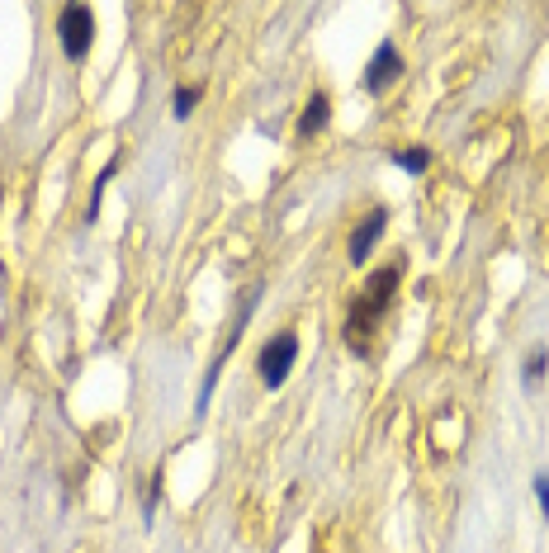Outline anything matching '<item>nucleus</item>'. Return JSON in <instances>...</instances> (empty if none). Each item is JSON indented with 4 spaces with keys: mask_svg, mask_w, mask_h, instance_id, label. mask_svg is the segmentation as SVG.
Returning a JSON list of instances; mask_svg holds the SVG:
<instances>
[{
    "mask_svg": "<svg viewBox=\"0 0 549 553\" xmlns=\"http://www.w3.org/2000/svg\"><path fill=\"white\" fill-rule=\"evenodd\" d=\"M403 270H407V260L403 256H393L389 265H379V270L365 279V289L351 298V312H346V327H341V341L351 355H370V341H374V331L379 322H384V312L393 308V298H398V284H403Z\"/></svg>",
    "mask_w": 549,
    "mask_h": 553,
    "instance_id": "f257e3e1",
    "label": "nucleus"
},
{
    "mask_svg": "<svg viewBox=\"0 0 549 553\" xmlns=\"http://www.w3.org/2000/svg\"><path fill=\"white\" fill-rule=\"evenodd\" d=\"M57 43L66 62H86L90 43H95V10L90 5H62L57 10Z\"/></svg>",
    "mask_w": 549,
    "mask_h": 553,
    "instance_id": "f03ea898",
    "label": "nucleus"
},
{
    "mask_svg": "<svg viewBox=\"0 0 549 553\" xmlns=\"http://www.w3.org/2000/svg\"><path fill=\"white\" fill-rule=\"evenodd\" d=\"M294 360H298V336L294 331H275V336L261 345V360H256V374H261L265 388H279V383L294 374Z\"/></svg>",
    "mask_w": 549,
    "mask_h": 553,
    "instance_id": "7ed1b4c3",
    "label": "nucleus"
},
{
    "mask_svg": "<svg viewBox=\"0 0 549 553\" xmlns=\"http://www.w3.org/2000/svg\"><path fill=\"white\" fill-rule=\"evenodd\" d=\"M256 303H261V284L252 294L242 298V312H237V322H232V331H227V341L219 345V355H213V364H209V379H204V388H199V412L213 402V388H219V379H223V364H227V355H232V345L242 341V327L252 322V312H256Z\"/></svg>",
    "mask_w": 549,
    "mask_h": 553,
    "instance_id": "20e7f679",
    "label": "nucleus"
},
{
    "mask_svg": "<svg viewBox=\"0 0 549 553\" xmlns=\"http://www.w3.org/2000/svg\"><path fill=\"white\" fill-rule=\"evenodd\" d=\"M398 76H403V53H398V43H389V38H384V43L374 47L370 66H365L360 86H365V95H384Z\"/></svg>",
    "mask_w": 549,
    "mask_h": 553,
    "instance_id": "39448f33",
    "label": "nucleus"
},
{
    "mask_svg": "<svg viewBox=\"0 0 549 553\" xmlns=\"http://www.w3.org/2000/svg\"><path fill=\"white\" fill-rule=\"evenodd\" d=\"M384 232H389V208L379 204V208H370V213H365L360 223H356V232H351V260H356V265H360V260H370Z\"/></svg>",
    "mask_w": 549,
    "mask_h": 553,
    "instance_id": "423d86ee",
    "label": "nucleus"
},
{
    "mask_svg": "<svg viewBox=\"0 0 549 553\" xmlns=\"http://www.w3.org/2000/svg\"><path fill=\"white\" fill-rule=\"evenodd\" d=\"M331 123V99H327V90H313L308 95V105H304V114H298V138H318V132Z\"/></svg>",
    "mask_w": 549,
    "mask_h": 553,
    "instance_id": "0eeeda50",
    "label": "nucleus"
},
{
    "mask_svg": "<svg viewBox=\"0 0 549 553\" xmlns=\"http://www.w3.org/2000/svg\"><path fill=\"white\" fill-rule=\"evenodd\" d=\"M119 161H124V157H109V161H105V171L95 175V184H90V208H86V223H95L99 208H105V190H109L114 171H119Z\"/></svg>",
    "mask_w": 549,
    "mask_h": 553,
    "instance_id": "6e6552de",
    "label": "nucleus"
},
{
    "mask_svg": "<svg viewBox=\"0 0 549 553\" xmlns=\"http://www.w3.org/2000/svg\"><path fill=\"white\" fill-rule=\"evenodd\" d=\"M545 374H549V350L545 345H530L526 360H521V388H536Z\"/></svg>",
    "mask_w": 549,
    "mask_h": 553,
    "instance_id": "1a4fd4ad",
    "label": "nucleus"
},
{
    "mask_svg": "<svg viewBox=\"0 0 549 553\" xmlns=\"http://www.w3.org/2000/svg\"><path fill=\"white\" fill-rule=\"evenodd\" d=\"M393 166H398V171H407V175H426L431 171V147H398Z\"/></svg>",
    "mask_w": 549,
    "mask_h": 553,
    "instance_id": "9d476101",
    "label": "nucleus"
},
{
    "mask_svg": "<svg viewBox=\"0 0 549 553\" xmlns=\"http://www.w3.org/2000/svg\"><path fill=\"white\" fill-rule=\"evenodd\" d=\"M199 99H204V86H194V81H185V86H176V95H171V114L180 123L190 119V114L199 109Z\"/></svg>",
    "mask_w": 549,
    "mask_h": 553,
    "instance_id": "9b49d317",
    "label": "nucleus"
},
{
    "mask_svg": "<svg viewBox=\"0 0 549 553\" xmlns=\"http://www.w3.org/2000/svg\"><path fill=\"white\" fill-rule=\"evenodd\" d=\"M157 501H161V468L152 473V482H147V492H142V521H152V515H157Z\"/></svg>",
    "mask_w": 549,
    "mask_h": 553,
    "instance_id": "f8f14e48",
    "label": "nucleus"
},
{
    "mask_svg": "<svg viewBox=\"0 0 549 553\" xmlns=\"http://www.w3.org/2000/svg\"><path fill=\"white\" fill-rule=\"evenodd\" d=\"M530 492H536V501H540V515L549 521V473H536V478H530Z\"/></svg>",
    "mask_w": 549,
    "mask_h": 553,
    "instance_id": "ddd939ff",
    "label": "nucleus"
},
{
    "mask_svg": "<svg viewBox=\"0 0 549 553\" xmlns=\"http://www.w3.org/2000/svg\"><path fill=\"white\" fill-rule=\"evenodd\" d=\"M313 553H318V549H313Z\"/></svg>",
    "mask_w": 549,
    "mask_h": 553,
    "instance_id": "4468645a",
    "label": "nucleus"
}]
</instances>
